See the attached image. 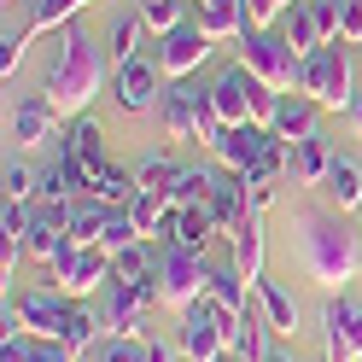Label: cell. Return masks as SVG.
<instances>
[{"label": "cell", "instance_id": "cell-42", "mask_svg": "<svg viewBox=\"0 0 362 362\" xmlns=\"http://www.w3.org/2000/svg\"><path fill=\"white\" fill-rule=\"evenodd\" d=\"M24 47H30V30H6L0 35V76L12 82V71L24 64Z\"/></svg>", "mask_w": 362, "mask_h": 362}, {"label": "cell", "instance_id": "cell-12", "mask_svg": "<svg viewBox=\"0 0 362 362\" xmlns=\"http://www.w3.org/2000/svg\"><path fill=\"white\" fill-rule=\"evenodd\" d=\"M269 82H257L245 64H228L216 82H211V111H216V123L222 129H240V123H257L252 117V105H257V94H263Z\"/></svg>", "mask_w": 362, "mask_h": 362}, {"label": "cell", "instance_id": "cell-24", "mask_svg": "<svg viewBox=\"0 0 362 362\" xmlns=\"http://www.w3.org/2000/svg\"><path fill=\"white\" fill-rule=\"evenodd\" d=\"M211 298L228 310V315H245L257 298H252V281L240 275V263L234 257H222V263H211Z\"/></svg>", "mask_w": 362, "mask_h": 362}, {"label": "cell", "instance_id": "cell-17", "mask_svg": "<svg viewBox=\"0 0 362 362\" xmlns=\"http://www.w3.org/2000/svg\"><path fill=\"white\" fill-rule=\"evenodd\" d=\"M59 158H71L76 170H88V181H100V170L111 164L105 158V129L94 117H71L64 134H59Z\"/></svg>", "mask_w": 362, "mask_h": 362}, {"label": "cell", "instance_id": "cell-25", "mask_svg": "<svg viewBox=\"0 0 362 362\" xmlns=\"http://www.w3.org/2000/svg\"><path fill=\"white\" fill-rule=\"evenodd\" d=\"M211 211H216V222H222V234H228V228H234L240 216H252V205H245V175H240V170H222V164H216Z\"/></svg>", "mask_w": 362, "mask_h": 362}, {"label": "cell", "instance_id": "cell-7", "mask_svg": "<svg viewBox=\"0 0 362 362\" xmlns=\"http://www.w3.org/2000/svg\"><path fill=\"white\" fill-rule=\"evenodd\" d=\"M175 345H181L187 362H216L222 351H228V310H222L211 292H205V298H193L187 310H181Z\"/></svg>", "mask_w": 362, "mask_h": 362}, {"label": "cell", "instance_id": "cell-11", "mask_svg": "<svg viewBox=\"0 0 362 362\" xmlns=\"http://www.w3.org/2000/svg\"><path fill=\"white\" fill-rule=\"evenodd\" d=\"M211 47H216V41H211L205 30H199L193 18H187V24H175L170 35H152V59H158V71H164L170 82H181V76H193L199 64L211 59Z\"/></svg>", "mask_w": 362, "mask_h": 362}, {"label": "cell", "instance_id": "cell-50", "mask_svg": "<svg viewBox=\"0 0 362 362\" xmlns=\"http://www.w3.org/2000/svg\"><path fill=\"white\" fill-rule=\"evenodd\" d=\"M263 362H292V356H286V351H275V345H269V356H263Z\"/></svg>", "mask_w": 362, "mask_h": 362}, {"label": "cell", "instance_id": "cell-18", "mask_svg": "<svg viewBox=\"0 0 362 362\" xmlns=\"http://www.w3.org/2000/svg\"><path fill=\"white\" fill-rule=\"evenodd\" d=\"M211 234H222V222H216L211 199H205V205L175 211V216H170V228L158 234V240H164V245H181V252H211Z\"/></svg>", "mask_w": 362, "mask_h": 362}, {"label": "cell", "instance_id": "cell-29", "mask_svg": "<svg viewBox=\"0 0 362 362\" xmlns=\"http://www.w3.org/2000/svg\"><path fill=\"white\" fill-rule=\"evenodd\" d=\"M129 216L141 222V234L152 240V234H164V228H170V216H175V205H170V193H164V187H141V193L129 199Z\"/></svg>", "mask_w": 362, "mask_h": 362}, {"label": "cell", "instance_id": "cell-35", "mask_svg": "<svg viewBox=\"0 0 362 362\" xmlns=\"http://www.w3.org/2000/svg\"><path fill=\"white\" fill-rule=\"evenodd\" d=\"M134 193H141V181H134V170H123V164H105L100 181H94V199H100V205H129Z\"/></svg>", "mask_w": 362, "mask_h": 362}, {"label": "cell", "instance_id": "cell-14", "mask_svg": "<svg viewBox=\"0 0 362 362\" xmlns=\"http://www.w3.org/2000/svg\"><path fill=\"white\" fill-rule=\"evenodd\" d=\"M6 134H12V146H47V141L64 134V117L53 111L47 94H24L6 111Z\"/></svg>", "mask_w": 362, "mask_h": 362}, {"label": "cell", "instance_id": "cell-37", "mask_svg": "<svg viewBox=\"0 0 362 362\" xmlns=\"http://www.w3.org/2000/svg\"><path fill=\"white\" fill-rule=\"evenodd\" d=\"M175 175H181V164H175L170 152H146L141 164H134V181H141V187H164V193H170Z\"/></svg>", "mask_w": 362, "mask_h": 362}, {"label": "cell", "instance_id": "cell-21", "mask_svg": "<svg viewBox=\"0 0 362 362\" xmlns=\"http://www.w3.org/2000/svg\"><path fill=\"white\" fill-rule=\"evenodd\" d=\"M228 257L240 263V275L252 281V286L263 281V216H257V211L240 216L234 228H228Z\"/></svg>", "mask_w": 362, "mask_h": 362}, {"label": "cell", "instance_id": "cell-9", "mask_svg": "<svg viewBox=\"0 0 362 362\" xmlns=\"http://www.w3.org/2000/svg\"><path fill=\"white\" fill-rule=\"evenodd\" d=\"M47 275H53V286L64 298H94L111 281V252H100V245H64Z\"/></svg>", "mask_w": 362, "mask_h": 362}, {"label": "cell", "instance_id": "cell-28", "mask_svg": "<svg viewBox=\"0 0 362 362\" xmlns=\"http://www.w3.org/2000/svg\"><path fill=\"white\" fill-rule=\"evenodd\" d=\"M82 6H94V0H30L24 30H30V35H53V30H64V24H76Z\"/></svg>", "mask_w": 362, "mask_h": 362}, {"label": "cell", "instance_id": "cell-6", "mask_svg": "<svg viewBox=\"0 0 362 362\" xmlns=\"http://www.w3.org/2000/svg\"><path fill=\"white\" fill-rule=\"evenodd\" d=\"M211 292V252H181V245H164L158 252V298H164L175 315L193 298Z\"/></svg>", "mask_w": 362, "mask_h": 362}, {"label": "cell", "instance_id": "cell-19", "mask_svg": "<svg viewBox=\"0 0 362 362\" xmlns=\"http://www.w3.org/2000/svg\"><path fill=\"white\" fill-rule=\"evenodd\" d=\"M100 339H105V315L88 298H71V310H64V322H59V345L88 356V351H100Z\"/></svg>", "mask_w": 362, "mask_h": 362}, {"label": "cell", "instance_id": "cell-49", "mask_svg": "<svg viewBox=\"0 0 362 362\" xmlns=\"http://www.w3.org/2000/svg\"><path fill=\"white\" fill-rule=\"evenodd\" d=\"M345 123H351V134H356V141H362V94H356V105L345 111Z\"/></svg>", "mask_w": 362, "mask_h": 362}, {"label": "cell", "instance_id": "cell-44", "mask_svg": "<svg viewBox=\"0 0 362 362\" xmlns=\"http://www.w3.org/2000/svg\"><path fill=\"white\" fill-rule=\"evenodd\" d=\"M315 30H322V41H339V0H304Z\"/></svg>", "mask_w": 362, "mask_h": 362}, {"label": "cell", "instance_id": "cell-5", "mask_svg": "<svg viewBox=\"0 0 362 362\" xmlns=\"http://www.w3.org/2000/svg\"><path fill=\"white\" fill-rule=\"evenodd\" d=\"M158 123H164L170 141H216L222 123L211 111V88H187V82H170L164 100H158Z\"/></svg>", "mask_w": 362, "mask_h": 362}, {"label": "cell", "instance_id": "cell-52", "mask_svg": "<svg viewBox=\"0 0 362 362\" xmlns=\"http://www.w3.org/2000/svg\"><path fill=\"white\" fill-rule=\"evenodd\" d=\"M356 216H362V211H356Z\"/></svg>", "mask_w": 362, "mask_h": 362}, {"label": "cell", "instance_id": "cell-46", "mask_svg": "<svg viewBox=\"0 0 362 362\" xmlns=\"http://www.w3.org/2000/svg\"><path fill=\"white\" fill-rule=\"evenodd\" d=\"M141 362H187V356H181V345H170V339L146 333V345H141Z\"/></svg>", "mask_w": 362, "mask_h": 362}, {"label": "cell", "instance_id": "cell-20", "mask_svg": "<svg viewBox=\"0 0 362 362\" xmlns=\"http://www.w3.org/2000/svg\"><path fill=\"white\" fill-rule=\"evenodd\" d=\"M315 117H322V105L310 94H281L275 117H269V134H275L281 146H292V141H304V134H315Z\"/></svg>", "mask_w": 362, "mask_h": 362}, {"label": "cell", "instance_id": "cell-43", "mask_svg": "<svg viewBox=\"0 0 362 362\" xmlns=\"http://www.w3.org/2000/svg\"><path fill=\"white\" fill-rule=\"evenodd\" d=\"M339 41L362 47V0H339Z\"/></svg>", "mask_w": 362, "mask_h": 362}, {"label": "cell", "instance_id": "cell-4", "mask_svg": "<svg viewBox=\"0 0 362 362\" xmlns=\"http://www.w3.org/2000/svg\"><path fill=\"white\" fill-rule=\"evenodd\" d=\"M240 64L252 71L257 82H269L275 94H298V71H304V59L298 47L286 41V30H245L240 35Z\"/></svg>", "mask_w": 362, "mask_h": 362}, {"label": "cell", "instance_id": "cell-2", "mask_svg": "<svg viewBox=\"0 0 362 362\" xmlns=\"http://www.w3.org/2000/svg\"><path fill=\"white\" fill-rule=\"evenodd\" d=\"M105 71L111 59L94 47V35H88L82 24H64L59 30V53L47 64V82H41V94L53 100V111L64 123L71 117H88V105H94V94L105 88Z\"/></svg>", "mask_w": 362, "mask_h": 362}, {"label": "cell", "instance_id": "cell-23", "mask_svg": "<svg viewBox=\"0 0 362 362\" xmlns=\"http://www.w3.org/2000/svg\"><path fill=\"white\" fill-rule=\"evenodd\" d=\"M252 292H257V310H263V322L275 327V339H298V298H292L281 281H269V275Z\"/></svg>", "mask_w": 362, "mask_h": 362}, {"label": "cell", "instance_id": "cell-38", "mask_svg": "<svg viewBox=\"0 0 362 362\" xmlns=\"http://www.w3.org/2000/svg\"><path fill=\"white\" fill-rule=\"evenodd\" d=\"M35 228V205H18V199H6V211H0V245H24Z\"/></svg>", "mask_w": 362, "mask_h": 362}, {"label": "cell", "instance_id": "cell-48", "mask_svg": "<svg viewBox=\"0 0 362 362\" xmlns=\"http://www.w3.org/2000/svg\"><path fill=\"white\" fill-rule=\"evenodd\" d=\"M269 199H275V187H245V205H252V211H257V216H263V211H269Z\"/></svg>", "mask_w": 362, "mask_h": 362}, {"label": "cell", "instance_id": "cell-1", "mask_svg": "<svg viewBox=\"0 0 362 362\" xmlns=\"http://www.w3.org/2000/svg\"><path fill=\"white\" fill-rule=\"evenodd\" d=\"M292 240H298V263L322 292H345L362 275V234L345 228V211L304 205L292 211Z\"/></svg>", "mask_w": 362, "mask_h": 362}, {"label": "cell", "instance_id": "cell-40", "mask_svg": "<svg viewBox=\"0 0 362 362\" xmlns=\"http://www.w3.org/2000/svg\"><path fill=\"white\" fill-rule=\"evenodd\" d=\"M141 345H146V339L105 333V339H100V351H94V362H141Z\"/></svg>", "mask_w": 362, "mask_h": 362}, {"label": "cell", "instance_id": "cell-16", "mask_svg": "<svg viewBox=\"0 0 362 362\" xmlns=\"http://www.w3.org/2000/svg\"><path fill=\"white\" fill-rule=\"evenodd\" d=\"M6 304L18 310L24 333H41V339H59V322H64V310H71V298H64L59 286H30V292H18Z\"/></svg>", "mask_w": 362, "mask_h": 362}, {"label": "cell", "instance_id": "cell-13", "mask_svg": "<svg viewBox=\"0 0 362 362\" xmlns=\"http://www.w3.org/2000/svg\"><path fill=\"white\" fill-rule=\"evenodd\" d=\"M322 327H327V362H362V298L327 292Z\"/></svg>", "mask_w": 362, "mask_h": 362}, {"label": "cell", "instance_id": "cell-8", "mask_svg": "<svg viewBox=\"0 0 362 362\" xmlns=\"http://www.w3.org/2000/svg\"><path fill=\"white\" fill-rule=\"evenodd\" d=\"M100 315H105V333H123V339H146L152 327H146V315H152V304H164L158 298V281H105V292H100Z\"/></svg>", "mask_w": 362, "mask_h": 362}, {"label": "cell", "instance_id": "cell-31", "mask_svg": "<svg viewBox=\"0 0 362 362\" xmlns=\"http://www.w3.org/2000/svg\"><path fill=\"white\" fill-rule=\"evenodd\" d=\"M211 187H216V164H181L175 187H170V205H175V211L205 205V199H211Z\"/></svg>", "mask_w": 362, "mask_h": 362}, {"label": "cell", "instance_id": "cell-47", "mask_svg": "<svg viewBox=\"0 0 362 362\" xmlns=\"http://www.w3.org/2000/svg\"><path fill=\"white\" fill-rule=\"evenodd\" d=\"M30 362H82V356H76V351H64L59 339H41V333H35V356H30Z\"/></svg>", "mask_w": 362, "mask_h": 362}, {"label": "cell", "instance_id": "cell-3", "mask_svg": "<svg viewBox=\"0 0 362 362\" xmlns=\"http://www.w3.org/2000/svg\"><path fill=\"white\" fill-rule=\"evenodd\" d=\"M298 94H310L322 111H351L356 105V64L345 41H322L315 53H304V71H298Z\"/></svg>", "mask_w": 362, "mask_h": 362}, {"label": "cell", "instance_id": "cell-45", "mask_svg": "<svg viewBox=\"0 0 362 362\" xmlns=\"http://www.w3.org/2000/svg\"><path fill=\"white\" fill-rule=\"evenodd\" d=\"M35 356V333H6L0 339V362H30Z\"/></svg>", "mask_w": 362, "mask_h": 362}, {"label": "cell", "instance_id": "cell-26", "mask_svg": "<svg viewBox=\"0 0 362 362\" xmlns=\"http://www.w3.org/2000/svg\"><path fill=\"white\" fill-rule=\"evenodd\" d=\"M146 18L141 12H123L117 24H111V41H105V59H111V71L117 64H129V59H141V47H146Z\"/></svg>", "mask_w": 362, "mask_h": 362}, {"label": "cell", "instance_id": "cell-32", "mask_svg": "<svg viewBox=\"0 0 362 362\" xmlns=\"http://www.w3.org/2000/svg\"><path fill=\"white\" fill-rule=\"evenodd\" d=\"M134 240H146V234H141V222L129 216V205H105V228H100V252H111V257H117V252H129Z\"/></svg>", "mask_w": 362, "mask_h": 362}, {"label": "cell", "instance_id": "cell-10", "mask_svg": "<svg viewBox=\"0 0 362 362\" xmlns=\"http://www.w3.org/2000/svg\"><path fill=\"white\" fill-rule=\"evenodd\" d=\"M164 88H170V76L158 71V59H152V53H141V59H129V64H117V71H111V94H117V105L129 111V117H141V111H158Z\"/></svg>", "mask_w": 362, "mask_h": 362}, {"label": "cell", "instance_id": "cell-30", "mask_svg": "<svg viewBox=\"0 0 362 362\" xmlns=\"http://www.w3.org/2000/svg\"><path fill=\"white\" fill-rule=\"evenodd\" d=\"M327 205L333 211H362V170L351 164V158H333V170H327Z\"/></svg>", "mask_w": 362, "mask_h": 362}, {"label": "cell", "instance_id": "cell-41", "mask_svg": "<svg viewBox=\"0 0 362 362\" xmlns=\"http://www.w3.org/2000/svg\"><path fill=\"white\" fill-rule=\"evenodd\" d=\"M286 12H292V0H245V24H252V30H269V24H281Z\"/></svg>", "mask_w": 362, "mask_h": 362}, {"label": "cell", "instance_id": "cell-33", "mask_svg": "<svg viewBox=\"0 0 362 362\" xmlns=\"http://www.w3.org/2000/svg\"><path fill=\"white\" fill-rule=\"evenodd\" d=\"M193 6H199V0H134V12L146 18V30H152V35H170L175 24H187Z\"/></svg>", "mask_w": 362, "mask_h": 362}, {"label": "cell", "instance_id": "cell-51", "mask_svg": "<svg viewBox=\"0 0 362 362\" xmlns=\"http://www.w3.org/2000/svg\"><path fill=\"white\" fill-rule=\"evenodd\" d=\"M216 362H245V356H240V351H222V356H216Z\"/></svg>", "mask_w": 362, "mask_h": 362}, {"label": "cell", "instance_id": "cell-27", "mask_svg": "<svg viewBox=\"0 0 362 362\" xmlns=\"http://www.w3.org/2000/svg\"><path fill=\"white\" fill-rule=\"evenodd\" d=\"M333 170V152L322 134H304V141H292V181H304V187H315V181H327Z\"/></svg>", "mask_w": 362, "mask_h": 362}, {"label": "cell", "instance_id": "cell-36", "mask_svg": "<svg viewBox=\"0 0 362 362\" xmlns=\"http://www.w3.org/2000/svg\"><path fill=\"white\" fill-rule=\"evenodd\" d=\"M281 30H286V41H292V47H298V59L322 47V30H315V18H310V6H304V0L281 18Z\"/></svg>", "mask_w": 362, "mask_h": 362}, {"label": "cell", "instance_id": "cell-15", "mask_svg": "<svg viewBox=\"0 0 362 362\" xmlns=\"http://www.w3.org/2000/svg\"><path fill=\"white\" fill-rule=\"evenodd\" d=\"M269 146H275L269 123H240V129H222L216 141H211V158H216L222 170H240V175H245V170H252Z\"/></svg>", "mask_w": 362, "mask_h": 362}, {"label": "cell", "instance_id": "cell-39", "mask_svg": "<svg viewBox=\"0 0 362 362\" xmlns=\"http://www.w3.org/2000/svg\"><path fill=\"white\" fill-rule=\"evenodd\" d=\"M0 187H6V199H18V205H30V199L41 193V187H35V170H30V164H12V158H6V175H0Z\"/></svg>", "mask_w": 362, "mask_h": 362}, {"label": "cell", "instance_id": "cell-22", "mask_svg": "<svg viewBox=\"0 0 362 362\" xmlns=\"http://www.w3.org/2000/svg\"><path fill=\"white\" fill-rule=\"evenodd\" d=\"M193 24L205 30L211 41H240L245 30H252V24H245V0H199Z\"/></svg>", "mask_w": 362, "mask_h": 362}, {"label": "cell", "instance_id": "cell-34", "mask_svg": "<svg viewBox=\"0 0 362 362\" xmlns=\"http://www.w3.org/2000/svg\"><path fill=\"white\" fill-rule=\"evenodd\" d=\"M111 281H158L152 240H134L129 252H117V257H111Z\"/></svg>", "mask_w": 362, "mask_h": 362}]
</instances>
